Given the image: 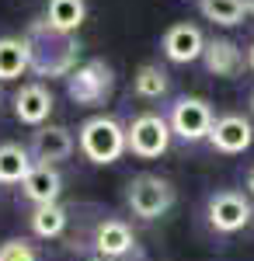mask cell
I'll list each match as a JSON object with an SVG mask.
<instances>
[{"instance_id":"1","label":"cell","mask_w":254,"mask_h":261,"mask_svg":"<svg viewBox=\"0 0 254 261\" xmlns=\"http://www.w3.org/2000/svg\"><path fill=\"white\" fill-rule=\"evenodd\" d=\"M28 60H32V73L39 77H49V81H66L80 63V42L77 35H63V32H53L45 28L42 21H35L28 28Z\"/></svg>"},{"instance_id":"2","label":"cell","mask_w":254,"mask_h":261,"mask_svg":"<svg viewBox=\"0 0 254 261\" xmlns=\"http://www.w3.org/2000/svg\"><path fill=\"white\" fill-rule=\"evenodd\" d=\"M77 146L80 153L87 157L91 164H115L125 150H129V143H125V125L112 115H91V119H84V125L77 129Z\"/></svg>"},{"instance_id":"3","label":"cell","mask_w":254,"mask_h":261,"mask_svg":"<svg viewBox=\"0 0 254 261\" xmlns=\"http://www.w3.org/2000/svg\"><path fill=\"white\" fill-rule=\"evenodd\" d=\"M115 91V70L105 60H84L66 77V94L80 108H101Z\"/></svg>"},{"instance_id":"4","label":"cell","mask_w":254,"mask_h":261,"mask_svg":"<svg viewBox=\"0 0 254 261\" xmlns=\"http://www.w3.org/2000/svg\"><path fill=\"white\" fill-rule=\"evenodd\" d=\"M174 199H177L174 185L167 178H160V174H136V178L129 181V188H125V202H129L133 216H139V220H160V216H167Z\"/></svg>"},{"instance_id":"5","label":"cell","mask_w":254,"mask_h":261,"mask_svg":"<svg viewBox=\"0 0 254 261\" xmlns=\"http://www.w3.org/2000/svg\"><path fill=\"white\" fill-rule=\"evenodd\" d=\"M171 122L157 112H143L129 122L125 129V143H129V153L139 157V161H157L171 150Z\"/></svg>"},{"instance_id":"6","label":"cell","mask_w":254,"mask_h":261,"mask_svg":"<svg viewBox=\"0 0 254 261\" xmlns=\"http://www.w3.org/2000/svg\"><path fill=\"white\" fill-rule=\"evenodd\" d=\"M167 122H171V133H174L177 140L198 143V140H209L216 112L206 98H198V94H181V98H174V105H171Z\"/></svg>"},{"instance_id":"7","label":"cell","mask_w":254,"mask_h":261,"mask_svg":"<svg viewBox=\"0 0 254 261\" xmlns=\"http://www.w3.org/2000/svg\"><path fill=\"white\" fill-rule=\"evenodd\" d=\"M206 216H209V226H213L216 233H240L254 216L251 195H244L237 188H223V192L209 195Z\"/></svg>"},{"instance_id":"8","label":"cell","mask_w":254,"mask_h":261,"mask_svg":"<svg viewBox=\"0 0 254 261\" xmlns=\"http://www.w3.org/2000/svg\"><path fill=\"white\" fill-rule=\"evenodd\" d=\"M209 143H213V150L226 153V157H237V153L251 150V143H254L251 119H247V115H237V112L216 115L213 133H209Z\"/></svg>"},{"instance_id":"9","label":"cell","mask_w":254,"mask_h":261,"mask_svg":"<svg viewBox=\"0 0 254 261\" xmlns=\"http://www.w3.org/2000/svg\"><path fill=\"white\" fill-rule=\"evenodd\" d=\"M53 108H56V98H53V91L42 81L21 84L18 91H14V119L21 125H32V129L45 125L49 115H53Z\"/></svg>"},{"instance_id":"10","label":"cell","mask_w":254,"mask_h":261,"mask_svg":"<svg viewBox=\"0 0 254 261\" xmlns=\"http://www.w3.org/2000/svg\"><path fill=\"white\" fill-rule=\"evenodd\" d=\"M32 157L35 164H45V167H56V164L70 161L73 150H77V140L66 125H39L35 136H32Z\"/></svg>"},{"instance_id":"11","label":"cell","mask_w":254,"mask_h":261,"mask_svg":"<svg viewBox=\"0 0 254 261\" xmlns=\"http://www.w3.org/2000/svg\"><path fill=\"white\" fill-rule=\"evenodd\" d=\"M160 49H164V56L171 63H195V60H202L206 35H202V28L192 24V21H177V24H171L164 32Z\"/></svg>"},{"instance_id":"12","label":"cell","mask_w":254,"mask_h":261,"mask_svg":"<svg viewBox=\"0 0 254 261\" xmlns=\"http://www.w3.org/2000/svg\"><path fill=\"white\" fill-rule=\"evenodd\" d=\"M202 66L213 73V77H223V81H234L247 70V53L230 39H206V49H202Z\"/></svg>"},{"instance_id":"13","label":"cell","mask_w":254,"mask_h":261,"mask_svg":"<svg viewBox=\"0 0 254 261\" xmlns=\"http://www.w3.org/2000/svg\"><path fill=\"white\" fill-rule=\"evenodd\" d=\"M133 247H136V237H133V230H129V223L122 220H105L98 223V230H94V251H98V258H125V254H133Z\"/></svg>"},{"instance_id":"14","label":"cell","mask_w":254,"mask_h":261,"mask_svg":"<svg viewBox=\"0 0 254 261\" xmlns=\"http://www.w3.org/2000/svg\"><path fill=\"white\" fill-rule=\"evenodd\" d=\"M21 192L32 205H53L59 202V192H63V178H59L56 167H45V164H35L32 174L21 181Z\"/></svg>"},{"instance_id":"15","label":"cell","mask_w":254,"mask_h":261,"mask_svg":"<svg viewBox=\"0 0 254 261\" xmlns=\"http://www.w3.org/2000/svg\"><path fill=\"white\" fill-rule=\"evenodd\" d=\"M87 21V0H49L45 4V18L42 24L63 32V35H77V28Z\"/></svg>"},{"instance_id":"16","label":"cell","mask_w":254,"mask_h":261,"mask_svg":"<svg viewBox=\"0 0 254 261\" xmlns=\"http://www.w3.org/2000/svg\"><path fill=\"white\" fill-rule=\"evenodd\" d=\"M28 70H32L28 42L18 39V35H4V39H0V84L21 81Z\"/></svg>"},{"instance_id":"17","label":"cell","mask_w":254,"mask_h":261,"mask_svg":"<svg viewBox=\"0 0 254 261\" xmlns=\"http://www.w3.org/2000/svg\"><path fill=\"white\" fill-rule=\"evenodd\" d=\"M35 157L21 143H0V185H21L32 174Z\"/></svg>"},{"instance_id":"18","label":"cell","mask_w":254,"mask_h":261,"mask_svg":"<svg viewBox=\"0 0 254 261\" xmlns=\"http://www.w3.org/2000/svg\"><path fill=\"white\" fill-rule=\"evenodd\" d=\"M198 14L219 28H237L247 18V0H198Z\"/></svg>"},{"instance_id":"19","label":"cell","mask_w":254,"mask_h":261,"mask_svg":"<svg viewBox=\"0 0 254 261\" xmlns=\"http://www.w3.org/2000/svg\"><path fill=\"white\" fill-rule=\"evenodd\" d=\"M66 223H70V213L59 202H53V205H35V213H32V233L42 237V241H56V237H63Z\"/></svg>"},{"instance_id":"20","label":"cell","mask_w":254,"mask_h":261,"mask_svg":"<svg viewBox=\"0 0 254 261\" xmlns=\"http://www.w3.org/2000/svg\"><path fill=\"white\" fill-rule=\"evenodd\" d=\"M167 70L164 66H157V63H143L136 70V77H133V91H136V98L143 101H157L167 94Z\"/></svg>"},{"instance_id":"21","label":"cell","mask_w":254,"mask_h":261,"mask_svg":"<svg viewBox=\"0 0 254 261\" xmlns=\"http://www.w3.org/2000/svg\"><path fill=\"white\" fill-rule=\"evenodd\" d=\"M0 261H39V251L28 241H4L0 244Z\"/></svg>"},{"instance_id":"22","label":"cell","mask_w":254,"mask_h":261,"mask_svg":"<svg viewBox=\"0 0 254 261\" xmlns=\"http://www.w3.org/2000/svg\"><path fill=\"white\" fill-rule=\"evenodd\" d=\"M247 195H251V199H254V167H251V171H247Z\"/></svg>"},{"instance_id":"23","label":"cell","mask_w":254,"mask_h":261,"mask_svg":"<svg viewBox=\"0 0 254 261\" xmlns=\"http://www.w3.org/2000/svg\"><path fill=\"white\" fill-rule=\"evenodd\" d=\"M247 70H254V42L247 45Z\"/></svg>"},{"instance_id":"24","label":"cell","mask_w":254,"mask_h":261,"mask_svg":"<svg viewBox=\"0 0 254 261\" xmlns=\"http://www.w3.org/2000/svg\"><path fill=\"white\" fill-rule=\"evenodd\" d=\"M247 14H254V0H247Z\"/></svg>"},{"instance_id":"25","label":"cell","mask_w":254,"mask_h":261,"mask_svg":"<svg viewBox=\"0 0 254 261\" xmlns=\"http://www.w3.org/2000/svg\"><path fill=\"white\" fill-rule=\"evenodd\" d=\"M251 115H254V91H251Z\"/></svg>"},{"instance_id":"26","label":"cell","mask_w":254,"mask_h":261,"mask_svg":"<svg viewBox=\"0 0 254 261\" xmlns=\"http://www.w3.org/2000/svg\"><path fill=\"white\" fill-rule=\"evenodd\" d=\"M98 261H108V258H98Z\"/></svg>"}]
</instances>
